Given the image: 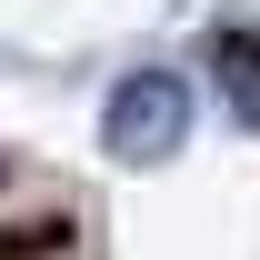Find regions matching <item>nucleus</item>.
I'll return each mask as SVG.
<instances>
[{
	"mask_svg": "<svg viewBox=\"0 0 260 260\" xmlns=\"http://www.w3.org/2000/svg\"><path fill=\"white\" fill-rule=\"evenodd\" d=\"M100 130H110L120 160H170L180 130H190V90H180V70H130L120 90L100 100Z\"/></svg>",
	"mask_w": 260,
	"mask_h": 260,
	"instance_id": "f257e3e1",
	"label": "nucleus"
},
{
	"mask_svg": "<svg viewBox=\"0 0 260 260\" xmlns=\"http://www.w3.org/2000/svg\"><path fill=\"white\" fill-rule=\"evenodd\" d=\"M210 90L240 130H260V30H210Z\"/></svg>",
	"mask_w": 260,
	"mask_h": 260,
	"instance_id": "f03ea898",
	"label": "nucleus"
}]
</instances>
